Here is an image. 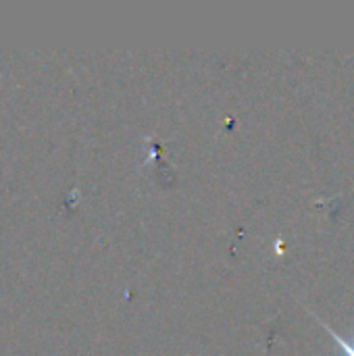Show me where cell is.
<instances>
[{"instance_id":"cell-1","label":"cell","mask_w":354,"mask_h":356,"mask_svg":"<svg viewBox=\"0 0 354 356\" xmlns=\"http://www.w3.org/2000/svg\"><path fill=\"white\" fill-rule=\"evenodd\" d=\"M317 319H319V317H317ZM319 323H321V325L325 327V332H328V334H330V336H332V338H334V340H336V342L340 344V348H342V356H354V342H348V340H344V338H342V336H340L338 332H334L332 327H328V325H325V323H323L321 319H319Z\"/></svg>"}]
</instances>
